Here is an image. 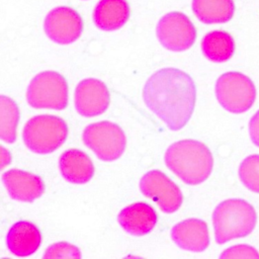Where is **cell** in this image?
Segmentation results:
<instances>
[{
    "label": "cell",
    "instance_id": "1",
    "mask_svg": "<svg viewBox=\"0 0 259 259\" xmlns=\"http://www.w3.org/2000/svg\"><path fill=\"white\" fill-rule=\"evenodd\" d=\"M196 90L191 77L175 68L155 72L146 81L143 99L170 130L179 131L193 113Z\"/></svg>",
    "mask_w": 259,
    "mask_h": 259
},
{
    "label": "cell",
    "instance_id": "2",
    "mask_svg": "<svg viewBox=\"0 0 259 259\" xmlns=\"http://www.w3.org/2000/svg\"><path fill=\"white\" fill-rule=\"evenodd\" d=\"M166 166L184 183L197 185L212 170L213 159L208 148L195 140H182L170 145L165 153Z\"/></svg>",
    "mask_w": 259,
    "mask_h": 259
},
{
    "label": "cell",
    "instance_id": "3",
    "mask_svg": "<svg viewBox=\"0 0 259 259\" xmlns=\"http://www.w3.org/2000/svg\"><path fill=\"white\" fill-rule=\"evenodd\" d=\"M254 207L246 200L231 198L221 202L212 212L214 238L218 244L246 237L256 226Z\"/></svg>",
    "mask_w": 259,
    "mask_h": 259
},
{
    "label": "cell",
    "instance_id": "4",
    "mask_svg": "<svg viewBox=\"0 0 259 259\" xmlns=\"http://www.w3.org/2000/svg\"><path fill=\"white\" fill-rule=\"evenodd\" d=\"M68 136L64 119L56 115L41 114L28 119L23 127L25 146L36 154H50L60 148Z\"/></svg>",
    "mask_w": 259,
    "mask_h": 259
},
{
    "label": "cell",
    "instance_id": "5",
    "mask_svg": "<svg viewBox=\"0 0 259 259\" xmlns=\"http://www.w3.org/2000/svg\"><path fill=\"white\" fill-rule=\"evenodd\" d=\"M26 99L33 108L62 110L68 105L67 81L55 71L41 72L31 79Z\"/></svg>",
    "mask_w": 259,
    "mask_h": 259
},
{
    "label": "cell",
    "instance_id": "6",
    "mask_svg": "<svg viewBox=\"0 0 259 259\" xmlns=\"http://www.w3.org/2000/svg\"><path fill=\"white\" fill-rule=\"evenodd\" d=\"M219 103L229 112L243 113L250 109L256 98V89L249 77L239 72L221 75L215 83Z\"/></svg>",
    "mask_w": 259,
    "mask_h": 259
},
{
    "label": "cell",
    "instance_id": "7",
    "mask_svg": "<svg viewBox=\"0 0 259 259\" xmlns=\"http://www.w3.org/2000/svg\"><path fill=\"white\" fill-rule=\"evenodd\" d=\"M82 139L97 158L105 162L117 160L126 146V138L120 126L107 120L87 125L83 131Z\"/></svg>",
    "mask_w": 259,
    "mask_h": 259
},
{
    "label": "cell",
    "instance_id": "8",
    "mask_svg": "<svg viewBox=\"0 0 259 259\" xmlns=\"http://www.w3.org/2000/svg\"><path fill=\"white\" fill-rule=\"evenodd\" d=\"M156 32L161 45L173 52L188 50L196 38L194 25L181 12H170L164 15L158 22Z\"/></svg>",
    "mask_w": 259,
    "mask_h": 259
},
{
    "label": "cell",
    "instance_id": "9",
    "mask_svg": "<svg viewBox=\"0 0 259 259\" xmlns=\"http://www.w3.org/2000/svg\"><path fill=\"white\" fill-rule=\"evenodd\" d=\"M140 189L166 213L175 212L182 204L183 196L179 187L159 170L147 172L140 181Z\"/></svg>",
    "mask_w": 259,
    "mask_h": 259
},
{
    "label": "cell",
    "instance_id": "10",
    "mask_svg": "<svg viewBox=\"0 0 259 259\" xmlns=\"http://www.w3.org/2000/svg\"><path fill=\"white\" fill-rule=\"evenodd\" d=\"M44 26L46 34L53 41L60 45H69L80 37L83 22L74 9L59 6L48 13Z\"/></svg>",
    "mask_w": 259,
    "mask_h": 259
},
{
    "label": "cell",
    "instance_id": "11",
    "mask_svg": "<svg viewBox=\"0 0 259 259\" xmlns=\"http://www.w3.org/2000/svg\"><path fill=\"white\" fill-rule=\"evenodd\" d=\"M109 102L108 89L98 79H84L75 89V107L77 112L83 116L91 117L103 113L107 109Z\"/></svg>",
    "mask_w": 259,
    "mask_h": 259
},
{
    "label": "cell",
    "instance_id": "12",
    "mask_svg": "<svg viewBox=\"0 0 259 259\" xmlns=\"http://www.w3.org/2000/svg\"><path fill=\"white\" fill-rule=\"evenodd\" d=\"M2 181L11 198L24 202H31L45 191L42 179L30 172L11 169L3 173Z\"/></svg>",
    "mask_w": 259,
    "mask_h": 259
},
{
    "label": "cell",
    "instance_id": "13",
    "mask_svg": "<svg viewBox=\"0 0 259 259\" xmlns=\"http://www.w3.org/2000/svg\"><path fill=\"white\" fill-rule=\"evenodd\" d=\"M171 238L178 247L190 252H202L209 245L207 225L198 219H187L176 224L171 230Z\"/></svg>",
    "mask_w": 259,
    "mask_h": 259
},
{
    "label": "cell",
    "instance_id": "14",
    "mask_svg": "<svg viewBox=\"0 0 259 259\" xmlns=\"http://www.w3.org/2000/svg\"><path fill=\"white\" fill-rule=\"evenodd\" d=\"M117 221L122 229L133 236L149 234L157 223V213L148 203L136 202L122 208Z\"/></svg>",
    "mask_w": 259,
    "mask_h": 259
},
{
    "label": "cell",
    "instance_id": "15",
    "mask_svg": "<svg viewBox=\"0 0 259 259\" xmlns=\"http://www.w3.org/2000/svg\"><path fill=\"white\" fill-rule=\"evenodd\" d=\"M40 242L41 235L39 230L26 221L15 223L6 236L7 248L13 255L19 257L33 254L38 249Z\"/></svg>",
    "mask_w": 259,
    "mask_h": 259
},
{
    "label": "cell",
    "instance_id": "16",
    "mask_svg": "<svg viewBox=\"0 0 259 259\" xmlns=\"http://www.w3.org/2000/svg\"><path fill=\"white\" fill-rule=\"evenodd\" d=\"M59 168L62 176L74 184L87 183L94 174V166L91 159L78 149L65 151L60 156Z\"/></svg>",
    "mask_w": 259,
    "mask_h": 259
},
{
    "label": "cell",
    "instance_id": "17",
    "mask_svg": "<svg viewBox=\"0 0 259 259\" xmlns=\"http://www.w3.org/2000/svg\"><path fill=\"white\" fill-rule=\"evenodd\" d=\"M130 17L126 0H100L94 8L95 25L106 31L116 30L123 26Z\"/></svg>",
    "mask_w": 259,
    "mask_h": 259
},
{
    "label": "cell",
    "instance_id": "18",
    "mask_svg": "<svg viewBox=\"0 0 259 259\" xmlns=\"http://www.w3.org/2000/svg\"><path fill=\"white\" fill-rule=\"evenodd\" d=\"M192 10L203 23H225L235 12L233 0H192Z\"/></svg>",
    "mask_w": 259,
    "mask_h": 259
},
{
    "label": "cell",
    "instance_id": "19",
    "mask_svg": "<svg viewBox=\"0 0 259 259\" xmlns=\"http://www.w3.org/2000/svg\"><path fill=\"white\" fill-rule=\"evenodd\" d=\"M201 51L209 61L223 63L230 60L234 55L235 41L229 32L212 30L201 39Z\"/></svg>",
    "mask_w": 259,
    "mask_h": 259
},
{
    "label": "cell",
    "instance_id": "20",
    "mask_svg": "<svg viewBox=\"0 0 259 259\" xmlns=\"http://www.w3.org/2000/svg\"><path fill=\"white\" fill-rule=\"evenodd\" d=\"M0 104L1 140L11 144L16 139V127L19 120L18 106L14 100L4 95L0 98Z\"/></svg>",
    "mask_w": 259,
    "mask_h": 259
},
{
    "label": "cell",
    "instance_id": "21",
    "mask_svg": "<svg viewBox=\"0 0 259 259\" xmlns=\"http://www.w3.org/2000/svg\"><path fill=\"white\" fill-rule=\"evenodd\" d=\"M242 183L251 191L259 193V155L248 156L239 167Z\"/></svg>",
    "mask_w": 259,
    "mask_h": 259
},
{
    "label": "cell",
    "instance_id": "22",
    "mask_svg": "<svg viewBox=\"0 0 259 259\" xmlns=\"http://www.w3.org/2000/svg\"><path fill=\"white\" fill-rule=\"evenodd\" d=\"M44 258H81L80 250L67 242H59L47 248Z\"/></svg>",
    "mask_w": 259,
    "mask_h": 259
},
{
    "label": "cell",
    "instance_id": "23",
    "mask_svg": "<svg viewBox=\"0 0 259 259\" xmlns=\"http://www.w3.org/2000/svg\"><path fill=\"white\" fill-rule=\"evenodd\" d=\"M221 258H251L259 259L258 251L249 245H235L226 249Z\"/></svg>",
    "mask_w": 259,
    "mask_h": 259
},
{
    "label": "cell",
    "instance_id": "24",
    "mask_svg": "<svg viewBox=\"0 0 259 259\" xmlns=\"http://www.w3.org/2000/svg\"><path fill=\"white\" fill-rule=\"evenodd\" d=\"M249 134L252 142L259 147V110L250 119Z\"/></svg>",
    "mask_w": 259,
    "mask_h": 259
},
{
    "label": "cell",
    "instance_id": "25",
    "mask_svg": "<svg viewBox=\"0 0 259 259\" xmlns=\"http://www.w3.org/2000/svg\"><path fill=\"white\" fill-rule=\"evenodd\" d=\"M1 167L4 168L5 165H8L10 163V155L9 152L7 150H5L3 147H1Z\"/></svg>",
    "mask_w": 259,
    "mask_h": 259
}]
</instances>
